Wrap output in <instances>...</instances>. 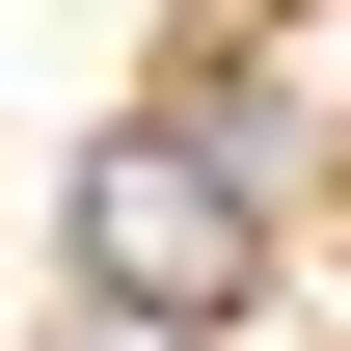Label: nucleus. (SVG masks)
<instances>
[{
  "label": "nucleus",
  "mask_w": 351,
  "mask_h": 351,
  "mask_svg": "<svg viewBox=\"0 0 351 351\" xmlns=\"http://www.w3.org/2000/svg\"><path fill=\"white\" fill-rule=\"evenodd\" d=\"M54 243H82V324H243V270H270V135L189 82V108H135L82 135V189H54Z\"/></svg>",
  "instance_id": "1"
}]
</instances>
